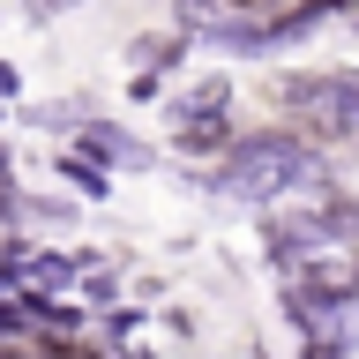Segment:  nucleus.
Here are the masks:
<instances>
[{
    "label": "nucleus",
    "mask_w": 359,
    "mask_h": 359,
    "mask_svg": "<svg viewBox=\"0 0 359 359\" xmlns=\"http://www.w3.org/2000/svg\"><path fill=\"white\" fill-rule=\"evenodd\" d=\"M60 180H75V187H83L90 202L105 195V172H97V165H83V157H67V165H60Z\"/></svg>",
    "instance_id": "0eeeda50"
},
{
    "label": "nucleus",
    "mask_w": 359,
    "mask_h": 359,
    "mask_svg": "<svg viewBox=\"0 0 359 359\" xmlns=\"http://www.w3.org/2000/svg\"><path fill=\"white\" fill-rule=\"evenodd\" d=\"M195 112H232V83H224V75L195 83V90H187V97L172 105V120H195Z\"/></svg>",
    "instance_id": "423d86ee"
},
{
    "label": "nucleus",
    "mask_w": 359,
    "mask_h": 359,
    "mask_svg": "<svg viewBox=\"0 0 359 359\" xmlns=\"http://www.w3.org/2000/svg\"><path fill=\"white\" fill-rule=\"evenodd\" d=\"M0 97H15V67H0Z\"/></svg>",
    "instance_id": "1a4fd4ad"
},
{
    "label": "nucleus",
    "mask_w": 359,
    "mask_h": 359,
    "mask_svg": "<svg viewBox=\"0 0 359 359\" xmlns=\"http://www.w3.org/2000/svg\"><path fill=\"white\" fill-rule=\"evenodd\" d=\"M299 292H314V299H359V255H299Z\"/></svg>",
    "instance_id": "20e7f679"
},
{
    "label": "nucleus",
    "mask_w": 359,
    "mask_h": 359,
    "mask_svg": "<svg viewBox=\"0 0 359 359\" xmlns=\"http://www.w3.org/2000/svg\"><path fill=\"white\" fill-rule=\"evenodd\" d=\"M0 187H8V150H0Z\"/></svg>",
    "instance_id": "9b49d317"
},
{
    "label": "nucleus",
    "mask_w": 359,
    "mask_h": 359,
    "mask_svg": "<svg viewBox=\"0 0 359 359\" xmlns=\"http://www.w3.org/2000/svg\"><path fill=\"white\" fill-rule=\"evenodd\" d=\"M38 8H75V0H38Z\"/></svg>",
    "instance_id": "9d476101"
},
{
    "label": "nucleus",
    "mask_w": 359,
    "mask_h": 359,
    "mask_svg": "<svg viewBox=\"0 0 359 359\" xmlns=\"http://www.w3.org/2000/svg\"><path fill=\"white\" fill-rule=\"evenodd\" d=\"M172 30L180 38H217V45H255V22L232 0H172Z\"/></svg>",
    "instance_id": "7ed1b4c3"
},
{
    "label": "nucleus",
    "mask_w": 359,
    "mask_h": 359,
    "mask_svg": "<svg viewBox=\"0 0 359 359\" xmlns=\"http://www.w3.org/2000/svg\"><path fill=\"white\" fill-rule=\"evenodd\" d=\"M128 53L157 75V67H180V60H187V38H180V30H150V38H135Z\"/></svg>",
    "instance_id": "39448f33"
},
{
    "label": "nucleus",
    "mask_w": 359,
    "mask_h": 359,
    "mask_svg": "<svg viewBox=\"0 0 359 359\" xmlns=\"http://www.w3.org/2000/svg\"><path fill=\"white\" fill-rule=\"evenodd\" d=\"M292 120H299V142H314V150L359 142V75H314V90L292 105Z\"/></svg>",
    "instance_id": "f03ea898"
},
{
    "label": "nucleus",
    "mask_w": 359,
    "mask_h": 359,
    "mask_svg": "<svg viewBox=\"0 0 359 359\" xmlns=\"http://www.w3.org/2000/svg\"><path fill=\"white\" fill-rule=\"evenodd\" d=\"M352 150H359V142H352Z\"/></svg>",
    "instance_id": "f8f14e48"
},
{
    "label": "nucleus",
    "mask_w": 359,
    "mask_h": 359,
    "mask_svg": "<svg viewBox=\"0 0 359 359\" xmlns=\"http://www.w3.org/2000/svg\"><path fill=\"white\" fill-rule=\"evenodd\" d=\"M0 359H53V352H38V344H22V337L0 330Z\"/></svg>",
    "instance_id": "6e6552de"
},
{
    "label": "nucleus",
    "mask_w": 359,
    "mask_h": 359,
    "mask_svg": "<svg viewBox=\"0 0 359 359\" xmlns=\"http://www.w3.org/2000/svg\"><path fill=\"white\" fill-rule=\"evenodd\" d=\"M322 172V157H314V142H299V128H262V135H240L232 150H224V165L210 172V187H217L224 202H277L285 187H299V180Z\"/></svg>",
    "instance_id": "f257e3e1"
}]
</instances>
